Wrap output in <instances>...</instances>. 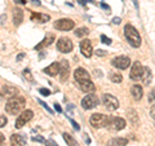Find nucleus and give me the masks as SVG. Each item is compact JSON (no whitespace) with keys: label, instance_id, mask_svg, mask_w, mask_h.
I'll return each instance as SVG.
<instances>
[{"label":"nucleus","instance_id":"obj_6","mask_svg":"<svg viewBox=\"0 0 155 146\" xmlns=\"http://www.w3.org/2000/svg\"><path fill=\"white\" fill-rule=\"evenodd\" d=\"M34 118V113L32 110H23L21 111V114L18 115V118L16 119V123H14V127L16 128H22L27 121H30L31 119Z\"/></svg>","mask_w":155,"mask_h":146},{"label":"nucleus","instance_id":"obj_46","mask_svg":"<svg viewBox=\"0 0 155 146\" xmlns=\"http://www.w3.org/2000/svg\"><path fill=\"white\" fill-rule=\"evenodd\" d=\"M154 113H155V109H154V106H153V108H151V113H150V115H151V118H153V119L155 118V115H154Z\"/></svg>","mask_w":155,"mask_h":146},{"label":"nucleus","instance_id":"obj_32","mask_svg":"<svg viewBox=\"0 0 155 146\" xmlns=\"http://www.w3.org/2000/svg\"><path fill=\"white\" fill-rule=\"evenodd\" d=\"M32 141H34V142H43V144H44V137H43V136H34V137H32Z\"/></svg>","mask_w":155,"mask_h":146},{"label":"nucleus","instance_id":"obj_14","mask_svg":"<svg viewBox=\"0 0 155 146\" xmlns=\"http://www.w3.org/2000/svg\"><path fill=\"white\" fill-rule=\"evenodd\" d=\"M78 83H79L80 89L83 91V92H85V93H92V92L96 91L94 83L92 81L91 79H88V80H80V81H78Z\"/></svg>","mask_w":155,"mask_h":146},{"label":"nucleus","instance_id":"obj_41","mask_svg":"<svg viewBox=\"0 0 155 146\" xmlns=\"http://www.w3.org/2000/svg\"><path fill=\"white\" fill-rule=\"evenodd\" d=\"M13 2H14V3H16V4H22V5H25V4H26V2H27V0H13Z\"/></svg>","mask_w":155,"mask_h":146},{"label":"nucleus","instance_id":"obj_9","mask_svg":"<svg viewBox=\"0 0 155 146\" xmlns=\"http://www.w3.org/2000/svg\"><path fill=\"white\" fill-rule=\"evenodd\" d=\"M111 65H113L114 67H116V69H119V70H125V69H128L129 67L130 60H129V57H127V56H118V57L113 58Z\"/></svg>","mask_w":155,"mask_h":146},{"label":"nucleus","instance_id":"obj_13","mask_svg":"<svg viewBox=\"0 0 155 146\" xmlns=\"http://www.w3.org/2000/svg\"><path fill=\"white\" fill-rule=\"evenodd\" d=\"M60 79L61 81H65L69 79V76H70V65H69V62H67L66 60L64 61H61L60 62Z\"/></svg>","mask_w":155,"mask_h":146},{"label":"nucleus","instance_id":"obj_3","mask_svg":"<svg viewBox=\"0 0 155 146\" xmlns=\"http://www.w3.org/2000/svg\"><path fill=\"white\" fill-rule=\"evenodd\" d=\"M109 116L107 115H105V114H93L91 116V119H89V123H91V125L93 128H105L106 125H107V123H109Z\"/></svg>","mask_w":155,"mask_h":146},{"label":"nucleus","instance_id":"obj_1","mask_svg":"<svg viewBox=\"0 0 155 146\" xmlns=\"http://www.w3.org/2000/svg\"><path fill=\"white\" fill-rule=\"evenodd\" d=\"M26 108V100L23 97H11L5 104V111L11 115H16L19 114L21 111H23Z\"/></svg>","mask_w":155,"mask_h":146},{"label":"nucleus","instance_id":"obj_2","mask_svg":"<svg viewBox=\"0 0 155 146\" xmlns=\"http://www.w3.org/2000/svg\"><path fill=\"white\" fill-rule=\"evenodd\" d=\"M124 35L127 38V40L133 48H140L141 45V36H140V32L136 30V27H133L132 25H125L124 26Z\"/></svg>","mask_w":155,"mask_h":146},{"label":"nucleus","instance_id":"obj_8","mask_svg":"<svg viewBox=\"0 0 155 146\" xmlns=\"http://www.w3.org/2000/svg\"><path fill=\"white\" fill-rule=\"evenodd\" d=\"M102 104L105 105V108L110 110V111H115L116 109L119 108V100L116 98L115 96L110 95V93H106L102 97Z\"/></svg>","mask_w":155,"mask_h":146},{"label":"nucleus","instance_id":"obj_36","mask_svg":"<svg viewBox=\"0 0 155 146\" xmlns=\"http://www.w3.org/2000/svg\"><path fill=\"white\" fill-rule=\"evenodd\" d=\"M44 144H45V146H58L53 140H47V141H44Z\"/></svg>","mask_w":155,"mask_h":146},{"label":"nucleus","instance_id":"obj_38","mask_svg":"<svg viewBox=\"0 0 155 146\" xmlns=\"http://www.w3.org/2000/svg\"><path fill=\"white\" fill-rule=\"evenodd\" d=\"M94 53H96L97 56H106V52H105V51H102V49H97Z\"/></svg>","mask_w":155,"mask_h":146},{"label":"nucleus","instance_id":"obj_48","mask_svg":"<svg viewBox=\"0 0 155 146\" xmlns=\"http://www.w3.org/2000/svg\"><path fill=\"white\" fill-rule=\"evenodd\" d=\"M79 3L81 4V5H85V3H87V0H79Z\"/></svg>","mask_w":155,"mask_h":146},{"label":"nucleus","instance_id":"obj_45","mask_svg":"<svg viewBox=\"0 0 155 146\" xmlns=\"http://www.w3.org/2000/svg\"><path fill=\"white\" fill-rule=\"evenodd\" d=\"M101 7H102L104 9H107V11H110V7L107 5V4H105V3H101Z\"/></svg>","mask_w":155,"mask_h":146},{"label":"nucleus","instance_id":"obj_26","mask_svg":"<svg viewBox=\"0 0 155 146\" xmlns=\"http://www.w3.org/2000/svg\"><path fill=\"white\" fill-rule=\"evenodd\" d=\"M62 136H64V140L66 141V144L69 145V146H79V144H78V141H76L74 137H72V136H71L70 133L65 132Z\"/></svg>","mask_w":155,"mask_h":146},{"label":"nucleus","instance_id":"obj_31","mask_svg":"<svg viewBox=\"0 0 155 146\" xmlns=\"http://www.w3.org/2000/svg\"><path fill=\"white\" fill-rule=\"evenodd\" d=\"M101 41H102L104 44H106V45H110L111 44V39L107 38L106 35H101Z\"/></svg>","mask_w":155,"mask_h":146},{"label":"nucleus","instance_id":"obj_11","mask_svg":"<svg viewBox=\"0 0 155 146\" xmlns=\"http://www.w3.org/2000/svg\"><path fill=\"white\" fill-rule=\"evenodd\" d=\"M142 71H143V66L141 65L140 61H134L132 65V69L129 72V78L132 80H140L142 76Z\"/></svg>","mask_w":155,"mask_h":146},{"label":"nucleus","instance_id":"obj_42","mask_svg":"<svg viewBox=\"0 0 155 146\" xmlns=\"http://www.w3.org/2000/svg\"><path fill=\"white\" fill-rule=\"evenodd\" d=\"M113 22L115 23V25H119L120 22H122V19H120L119 17H114V19H113Z\"/></svg>","mask_w":155,"mask_h":146},{"label":"nucleus","instance_id":"obj_18","mask_svg":"<svg viewBox=\"0 0 155 146\" xmlns=\"http://www.w3.org/2000/svg\"><path fill=\"white\" fill-rule=\"evenodd\" d=\"M44 72L49 76H57L58 72H60V62H53V64H51L49 66L44 69Z\"/></svg>","mask_w":155,"mask_h":146},{"label":"nucleus","instance_id":"obj_47","mask_svg":"<svg viewBox=\"0 0 155 146\" xmlns=\"http://www.w3.org/2000/svg\"><path fill=\"white\" fill-rule=\"evenodd\" d=\"M4 140H5V137H4V134H3L2 132H0V144H2Z\"/></svg>","mask_w":155,"mask_h":146},{"label":"nucleus","instance_id":"obj_39","mask_svg":"<svg viewBox=\"0 0 155 146\" xmlns=\"http://www.w3.org/2000/svg\"><path fill=\"white\" fill-rule=\"evenodd\" d=\"M83 137H84V141H85V142L89 145V144H91V138H89V136L87 134V133H84V134H83Z\"/></svg>","mask_w":155,"mask_h":146},{"label":"nucleus","instance_id":"obj_43","mask_svg":"<svg viewBox=\"0 0 155 146\" xmlns=\"http://www.w3.org/2000/svg\"><path fill=\"white\" fill-rule=\"evenodd\" d=\"M54 109H56V110L58 111V113H61V111H62V108H61V106H60V105H58V104H57V102H56V104H54Z\"/></svg>","mask_w":155,"mask_h":146},{"label":"nucleus","instance_id":"obj_25","mask_svg":"<svg viewBox=\"0 0 155 146\" xmlns=\"http://www.w3.org/2000/svg\"><path fill=\"white\" fill-rule=\"evenodd\" d=\"M127 115H128V118H129V121H130V123H132L134 127H137V125H138V121H140L137 111L133 110V109H129V110L127 111Z\"/></svg>","mask_w":155,"mask_h":146},{"label":"nucleus","instance_id":"obj_28","mask_svg":"<svg viewBox=\"0 0 155 146\" xmlns=\"http://www.w3.org/2000/svg\"><path fill=\"white\" fill-rule=\"evenodd\" d=\"M89 34V30H88V27H79L78 30L75 31V35L78 38H83V36H87Z\"/></svg>","mask_w":155,"mask_h":146},{"label":"nucleus","instance_id":"obj_27","mask_svg":"<svg viewBox=\"0 0 155 146\" xmlns=\"http://www.w3.org/2000/svg\"><path fill=\"white\" fill-rule=\"evenodd\" d=\"M110 80L115 83V84H119V83L123 81V75L119 74V72H111L110 74Z\"/></svg>","mask_w":155,"mask_h":146},{"label":"nucleus","instance_id":"obj_7","mask_svg":"<svg viewBox=\"0 0 155 146\" xmlns=\"http://www.w3.org/2000/svg\"><path fill=\"white\" fill-rule=\"evenodd\" d=\"M98 97H97L94 93H88L83 100H81V108L84 110H91V109H94L97 105H98Z\"/></svg>","mask_w":155,"mask_h":146},{"label":"nucleus","instance_id":"obj_15","mask_svg":"<svg viewBox=\"0 0 155 146\" xmlns=\"http://www.w3.org/2000/svg\"><path fill=\"white\" fill-rule=\"evenodd\" d=\"M74 78H75V80H76V81L91 79L89 72L87 71L85 69H83V67H78V69H75V71H74Z\"/></svg>","mask_w":155,"mask_h":146},{"label":"nucleus","instance_id":"obj_44","mask_svg":"<svg viewBox=\"0 0 155 146\" xmlns=\"http://www.w3.org/2000/svg\"><path fill=\"white\" fill-rule=\"evenodd\" d=\"M23 57H25V53H19V55L17 56V61H21Z\"/></svg>","mask_w":155,"mask_h":146},{"label":"nucleus","instance_id":"obj_22","mask_svg":"<svg viewBox=\"0 0 155 146\" xmlns=\"http://www.w3.org/2000/svg\"><path fill=\"white\" fill-rule=\"evenodd\" d=\"M51 19V16L48 14H43V13H32L31 14V21L34 22H39V23H45Z\"/></svg>","mask_w":155,"mask_h":146},{"label":"nucleus","instance_id":"obj_40","mask_svg":"<svg viewBox=\"0 0 155 146\" xmlns=\"http://www.w3.org/2000/svg\"><path fill=\"white\" fill-rule=\"evenodd\" d=\"M93 72H94V76L96 78H101V76H102V72H101V70H94Z\"/></svg>","mask_w":155,"mask_h":146},{"label":"nucleus","instance_id":"obj_10","mask_svg":"<svg viewBox=\"0 0 155 146\" xmlns=\"http://www.w3.org/2000/svg\"><path fill=\"white\" fill-rule=\"evenodd\" d=\"M72 48H74V44L69 38H60L57 40V49L62 53H69L72 51Z\"/></svg>","mask_w":155,"mask_h":146},{"label":"nucleus","instance_id":"obj_4","mask_svg":"<svg viewBox=\"0 0 155 146\" xmlns=\"http://www.w3.org/2000/svg\"><path fill=\"white\" fill-rule=\"evenodd\" d=\"M127 125V121L123 118H119V116H115V118H110L109 119V123H107V127L110 131H114V132H118V131H122L125 128Z\"/></svg>","mask_w":155,"mask_h":146},{"label":"nucleus","instance_id":"obj_37","mask_svg":"<svg viewBox=\"0 0 155 146\" xmlns=\"http://www.w3.org/2000/svg\"><path fill=\"white\" fill-rule=\"evenodd\" d=\"M154 93H155V91L153 89L151 92H150V95H149V102H150V104H153V102H154Z\"/></svg>","mask_w":155,"mask_h":146},{"label":"nucleus","instance_id":"obj_29","mask_svg":"<svg viewBox=\"0 0 155 146\" xmlns=\"http://www.w3.org/2000/svg\"><path fill=\"white\" fill-rule=\"evenodd\" d=\"M23 78H25L26 80H28L30 83H34L35 80H34V76H32V74H31V71L28 70V69H25L23 70Z\"/></svg>","mask_w":155,"mask_h":146},{"label":"nucleus","instance_id":"obj_24","mask_svg":"<svg viewBox=\"0 0 155 146\" xmlns=\"http://www.w3.org/2000/svg\"><path fill=\"white\" fill-rule=\"evenodd\" d=\"M128 144V140L127 138H123V137H115V138H111L107 141L106 146H125Z\"/></svg>","mask_w":155,"mask_h":146},{"label":"nucleus","instance_id":"obj_19","mask_svg":"<svg viewBox=\"0 0 155 146\" xmlns=\"http://www.w3.org/2000/svg\"><path fill=\"white\" fill-rule=\"evenodd\" d=\"M18 93V89L16 88V87H12V85H4L3 88H2V92H0V95H3V96H5V97H14V96H17Z\"/></svg>","mask_w":155,"mask_h":146},{"label":"nucleus","instance_id":"obj_30","mask_svg":"<svg viewBox=\"0 0 155 146\" xmlns=\"http://www.w3.org/2000/svg\"><path fill=\"white\" fill-rule=\"evenodd\" d=\"M8 123V119L5 118V115H3V114H0V128H3V127H5Z\"/></svg>","mask_w":155,"mask_h":146},{"label":"nucleus","instance_id":"obj_5","mask_svg":"<svg viewBox=\"0 0 155 146\" xmlns=\"http://www.w3.org/2000/svg\"><path fill=\"white\" fill-rule=\"evenodd\" d=\"M53 26H54V28H57L58 31H70L75 27V23L70 18H60L54 22Z\"/></svg>","mask_w":155,"mask_h":146},{"label":"nucleus","instance_id":"obj_21","mask_svg":"<svg viewBox=\"0 0 155 146\" xmlns=\"http://www.w3.org/2000/svg\"><path fill=\"white\" fill-rule=\"evenodd\" d=\"M23 21V11L21 8H14L13 11V23L16 26H19Z\"/></svg>","mask_w":155,"mask_h":146},{"label":"nucleus","instance_id":"obj_35","mask_svg":"<svg viewBox=\"0 0 155 146\" xmlns=\"http://www.w3.org/2000/svg\"><path fill=\"white\" fill-rule=\"evenodd\" d=\"M39 93H41L43 96H49L51 95V91L47 89V88H40V89H39Z\"/></svg>","mask_w":155,"mask_h":146},{"label":"nucleus","instance_id":"obj_33","mask_svg":"<svg viewBox=\"0 0 155 146\" xmlns=\"http://www.w3.org/2000/svg\"><path fill=\"white\" fill-rule=\"evenodd\" d=\"M39 104H40V105H41L44 109H47V111H48V113H49V114H53V110H52V109L49 108V106H48V105L45 104V102H43L41 100H39Z\"/></svg>","mask_w":155,"mask_h":146},{"label":"nucleus","instance_id":"obj_23","mask_svg":"<svg viewBox=\"0 0 155 146\" xmlns=\"http://www.w3.org/2000/svg\"><path fill=\"white\" fill-rule=\"evenodd\" d=\"M141 79H142L145 85H149L150 83H151V80H153V71L150 70V67H143Z\"/></svg>","mask_w":155,"mask_h":146},{"label":"nucleus","instance_id":"obj_16","mask_svg":"<svg viewBox=\"0 0 155 146\" xmlns=\"http://www.w3.org/2000/svg\"><path fill=\"white\" fill-rule=\"evenodd\" d=\"M26 141H27L26 136L14 133V134H12V137H11V145L12 146H25Z\"/></svg>","mask_w":155,"mask_h":146},{"label":"nucleus","instance_id":"obj_20","mask_svg":"<svg viewBox=\"0 0 155 146\" xmlns=\"http://www.w3.org/2000/svg\"><path fill=\"white\" fill-rule=\"evenodd\" d=\"M130 95H132L133 100L140 101V100L142 98V96H143V89H142V87L138 85V84H134V85L132 87V89H130Z\"/></svg>","mask_w":155,"mask_h":146},{"label":"nucleus","instance_id":"obj_17","mask_svg":"<svg viewBox=\"0 0 155 146\" xmlns=\"http://www.w3.org/2000/svg\"><path fill=\"white\" fill-rule=\"evenodd\" d=\"M54 35H52V34H49V35H47L43 40L39 43L38 45H35V51H41V49H44L45 47H49L53 41H54Z\"/></svg>","mask_w":155,"mask_h":146},{"label":"nucleus","instance_id":"obj_34","mask_svg":"<svg viewBox=\"0 0 155 146\" xmlns=\"http://www.w3.org/2000/svg\"><path fill=\"white\" fill-rule=\"evenodd\" d=\"M69 121H70V123L72 124V127H74V129H75V131H79V129H80V125H79V124H78V123H76V121H75L74 119H71V118H69Z\"/></svg>","mask_w":155,"mask_h":146},{"label":"nucleus","instance_id":"obj_12","mask_svg":"<svg viewBox=\"0 0 155 146\" xmlns=\"http://www.w3.org/2000/svg\"><path fill=\"white\" fill-rule=\"evenodd\" d=\"M80 52H81V55L87 58L92 57V55H93V47H92L91 40L84 39V40L80 41Z\"/></svg>","mask_w":155,"mask_h":146}]
</instances>
